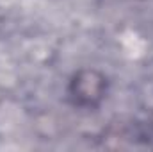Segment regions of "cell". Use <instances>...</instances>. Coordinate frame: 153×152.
<instances>
[{
	"label": "cell",
	"mask_w": 153,
	"mask_h": 152,
	"mask_svg": "<svg viewBox=\"0 0 153 152\" xmlns=\"http://www.w3.org/2000/svg\"><path fill=\"white\" fill-rule=\"evenodd\" d=\"M109 79L98 68H78L68 82V97L71 104L82 109H96L107 99Z\"/></svg>",
	"instance_id": "obj_1"
},
{
	"label": "cell",
	"mask_w": 153,
	"mask_h": 152,
	"mask_svg": "<svg viewBox=\"0 0 153 152\" xmlns=\"http://www.w3.org/2000/svg\"><path fill=\"white\" fill-rule=\"evenodd\" d=\"M150 129L153 131V113H152V116H150Z\"/></svg>",
	"instance_id": "obj_2"
}]
</instances>
